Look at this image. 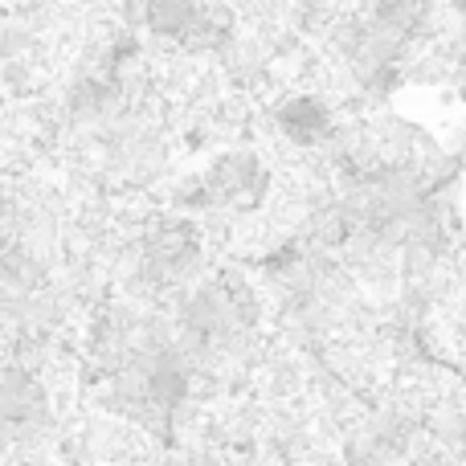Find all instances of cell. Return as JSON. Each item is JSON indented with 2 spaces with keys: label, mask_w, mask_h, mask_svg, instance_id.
<instances>
[{
  "label": "cell",
  "mask_w": 466,
  "mask_h": 466,
  "mask_svg": "<svg viewBox=\"0 0 466 466\" xmlns=\"http://www.w3.org/2000/svg\"><path fill=\"white\" fill-rule=\"evenodd\" d=\"M193 21V0H152V25L164 33H180Z\"/></svg>",
  "instance_id": "obj_2"
},
{
  "label": "cell",
  "mask_w": 466,
  "mask_h": 466,
  "mask_svg": "<svg viewBox=\"0 0 466 466\" xmlns=\"http://www.w3.org/2000/svg\"><path fill=\"white\" fill-rule=\"evenodd\" d=\"M282 123L295 127V136H315V131L328 123V111H323L319 103H311V98H295V103L282 111Z\"/></svg>",
  "instance_id": "obj_1"
},
{
  "label": "cell",
  "mask_w": 466,
  "mask_h": 466,
  "mask_svg": "<svg viewBox=\"0 0 466 466\" xmlns=\"http://www.w3.org/2000/svg\"><path fill=\"white\" fill-rule=\"evenodd\" d=\"M451 5H454V13L459 16H466V0H451Z\"/></svg>",
  "instance_id": "obj_3"
}]
</instances>
